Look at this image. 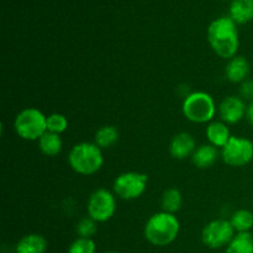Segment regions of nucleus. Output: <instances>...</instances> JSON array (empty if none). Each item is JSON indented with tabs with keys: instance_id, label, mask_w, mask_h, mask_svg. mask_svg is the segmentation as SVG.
<instances>
[{
	"instance_id": "nucleus-13",
	"label": "nucleus",
	"mask_w": 253,
	"mask_h": 253,
	"mask_svg": "<svg viewBox=\"0 0 253 253\" xmlns=\"http://www.w3.org/2000/svg\"><path fill=\"white\" fill-rule=\"evenodd\" d=\"M48 247L46 237L40 234H29L17 241L15 253H44Z\"/></svg>"
},
{
	"instance_id": "nucleus-17",
	"label": "nucleus",
	"mask_w": 253,
	"mask_h": 253,
	"mask_svg": "<svg viewBox=\"0 0 253 253\" xmlns=\"http://www.w3.org/2000/svg\"><path fill=\"white\" fill-rule=\"evenodd\" d=\"M183 204V195L180 190L177 188H169L165 190L161 198V208L162 211L169 212V214H175L178 210H180Z\"/></svg>"
},
{
	"instance_id": "nucleus-18",
	"label": "nucleus",
	"mask_w": 253,
	"mask_h": 253,
	"mask_svg": "<svg viewBox=\"0 0 253 253\" xmlns=\"http://www.w3.org/2000/svg\"><path fill=\"white\" fill-rule=\"evenodd\" d=\"M62 146H63V142L59 135L49 132V131H47L39 140L40 151L48 157H54L58 155L62 151Z\"/></svg>"
},
{
	"instance_id": "nucleus-2",
	"label": "nucleus",
	"mask_w": 253,
	"mask_h": 253,
	"mask_svg": "<svg viewBox=\"0 0 253 253\" xmlns=\"http://www.w3.org/2000/svg\"><path fill=\"white\" fill-rule=\"evenodd\" d=\"M179 231L178 217L165 211L152 215L145 225V237L153 246H168L177 240Z\"/></svg>"
},
{
	"instance_id": "nucleus-5",
	"label": "nucleus",
	"mask_w": 253,
	"mask_h": 253,
	"mask_svg": "<svg viewBox=\"0 0 253 253\" xmlns=\"http://www.w3.org/2000/svg\"><path fill=\"white\" fill-rule=\"evenodd\" d=\"M17 136L26 141H39L47 132V116L36 108L20 111L14 121Z\"/></svg>"
},
{
	"instance_id": "nucleus-9",
	"label": "nucleus",
	"mask_w": 253,
	"mask_h": 253,
	"mask_svg": "<svg viewBox=\"0 0 253 253\" xmlns=\"http://www.w3.org/2000/svg\"><path fill=\"white\" fill-rule=\"evenodd\" d=\"M116 211V199L108 189H96L89 197L88 216L96 222H106L114 216Z\"/></svg>"
},
{
	"instance_id": "nucleus-27",
	"label": "nucleus",
	"mask_w": 253,
	"mask_h": 253,
	"mask_svg": "<svg viewBox=\"0 0 253 253\" xmlns=\"http://www.w3.org/2000/svg\"><path fill=\"white\" fill-rule=\"evenodd\" d=\"M105 253H119V252H115V251H108V252H105Z\"/></svg>"
},
{
	"instance_id": "nucleus-23",
	"label": "nucleus",
	"mask_w": 253,
	"mask_h": 253,
	"mask_svg": "<svg viewBox=\"0 0 253 253\" xmlns=\"http://www.w3.org/2000/svg\"><path fill=\"white\" fill-rule=\"evenodd\" d=\"M76 231L78 237L91 239V237L98 232V222H96L95 220L91 219L90 216L83 217V219L77 224Z\"/></svg>"
},
{
	"instance_id": "nucleus-3",
	"label": "nucleus",
	"mask_w": 253,
	"mask_h": 253,
	"mask_svg": "<svg viewBox=\"0 0 253 253\" xmlns=\"http://www.w3.org/2000/svg\"><path fill=\"white\" fill-rule=\"evenodd\" d=\"M69 167L81 175H93L104 165L103 150L96 143L81 142L72 147L68 155Z\"/></svg>"
},
{
	"instance_id": "nucleus-19",
	"label": "nucleus",
	"mask_w": 253,
	"mask_h": 253,
	"mask_svg": "<svg viewBox=\"0 0 253 253\" xmlns=\"http://www.w3.org/2000/svg\"><path fill=\"white\" fill-rule=\"evenodd\" d=\"M226 253H253V234L239 232L227 245Z\"/></svg>"
},
{
	"instance_id": "nucleus-8",
	"label": "nucleus",
	"mask_w": 253,
	"mask_h": 253,
	"mask_svg": "<svg viewBox=\"0 0 253 253\" xmlns=\"http://www.w3.org/2000/svg\"><path fill=\"white\" fill-rule=\"evenodd\" d=\"M235 229L230 220L217 219L212 220L204 226L202 231V241L209 249H221L227 246L234 239Z\"/></svg>"
},
{
	"instance_id": "nucleus-16",
	"label": "nucleus",
	"mask_w": 253,
	"mask_h": 253,
	"mask_svg": "<svg viewBox=\"0 0 253 253\" xmlns=\"http://www.w3.org/2000/svg\"><path fill=\"white\" fill-rule=\"evenodd\" d=\"M230 17L237 25H244L253 20V0H232Z\"/></svg>"
},
{
	"instance_id": "nucleus-26",
	"label": "nucleus",
	"mask_w": 253,
	"mask_h": 253,
	"mask_svg": "<svg viewBox=\"0 0 253 253\" xmlns=\"http://www.w3.org/2000/svg\"><path fill=\"white\" fill-rule=\"evenodd\" d=\"M246 119L251 125H253V100L250 101L246 110Z\"/></svg>"
},
{
	"instance_id": "nucleus-1",
	"label": "nucleus",
	"mask_w": 253,
	"mask_h": 253,
	"mask_svg": "<svg viewBox=\"0 0 253 253\" xmlns=\"http://www.w3.org/2000/svg\"><path fill=\"white\" fill-rule=\"evenodd\" d=\"M208 42L212 51L224 59H231L237 56L240 37L237 24L230 16H221L210 22L207 31Z\"/></svg>"
},
{
	"instance_id": "nucleus-12",
	"label": "nucleus",
	"mask_w": 253,
	"mask_h": 253,
	"mask_svg": "<svg viewBox=\"0 0 253 253\" xmlns=\"http://www.w3.org/2000/svg\"><path fill=\"white\" fill-rule=\"evenodd\" d=\"M225 76L231 83H244L250 76V63L244 56H235L227 62Z\"/></svg>"
},
{
	"instance_id": "nucleus-14",
	"label": "nucleus",
	"mask_w": 253,
	"mask_h": 253,
	"mask_svg": "<svg viewBox=\"0 0 253 253\" xmlns=\"http://www.w3.org/2000/svg\"><path fill=\"white\" fill-rule=\"evenodd\" d=\"M207 137L210 145L215 146L216 148H222L230 138L232 137L230 133L227 124L224 121H211L207 127Z\"/></svg>"
},
{
	"instance_id": "nucleus-10",
	"label": "nucleus",
	"mask_w": 253,
	"mask_h": 253,
	"mask_svg": "<svg viewBox=\"0 0 253 253\" xmlns=\"http://www.w3.org/2000/svg\"><path fill=\"white\" fill-rule=\"evenodd\" d=\"M247 105L241 96L231 95L225 98L219 105V115L221 121L225 124L240 123L244 118H246Z\"/></svg>"
},
{
	"instance_id": "nucleus-24",
	"label": "nucleus",
	"mask_w": 253,
	"mask_h": 253,
	"mask_svg": "<svg viewBox=\"0 0 253 253\" xmlns=\"http://www.w3.org/2000/svg\"><path fill=\"white\" fill-rule=\"evenodd\" d=\"M96 245L93 239H84L78 237L71 244L68 253H95Z\"/></svg>"
},
{
	"instance_id": "nucleus-22",
	"label": "nucleus",
	"mask_w": 253,
	"mask_h": 253,
	"mask_svg": "<svg viewBox=\"0 0 253 253\" xmlns=\"http://www.w3.org/2000/svg\"><path fill=\"white\" fill-rule=\"evenodd\" d=\"M68 128V119L59 113H53L47 116V131L61 135Z\"/></svg>"
},
{
	"instance_id": "nucleus-21",
	"label": "nucleus",
	"mask_w": 253,
	"mask_h": 253,
	"mask_svg": "<svg viewBox=\"0 0 253 253\" xmlns=\"http://www.w3.org/2000/svg\"><path fill=\"white\" fill-rule=\"evenodd\" d=\"M119 140V131L115 126L106 125L99 128L95 133V142L101 150L111 147Z\"/></svg>"
},
{
	"instance_id": "nucleus-20",
	"label": "nucleus",
	"mask_w": 253,
	"mask_h": 253,
	"mask_svg": "<svg viewBox=\"0 0 253 253\" xmlns=\"http://www.w3.org/2000/svg\"><path fill=\"white\" fill-rule=\"evenodd\" d=\"M232 227L235 231L239 232H250L253 230V212L247 209H240L232 214L230 219Z\"/></svg>"
},
{
	"instance_id": "nucleus-11",
	"label": "nucleus",
	"mask_w": 253,
	"mask_h": 253,
	"mask_svg": "<svg viewBox=\"0 0 253 253\" xmlns=\"http://www.w3.org/2000/svg\"><path fill=\"white\" fill-rule=\"evenodd\" d=\"M195 150H197V142L190 133H177L170 140L169 153L175 160H185L188 157H192Z\"/></svg>"
},
{
	"instance_id": "nucleus-4",
	"label": "nucleus",
	"mask_w": 253,
	"mask_h": 253,
	"mask_svg": "<svg viewBox=\"0 0 253 253\" xmlns=\"http://www.w3.org/2000/svg\"><path fill=\"white\" fill-rule=\"evenodd\" d=\"M183 114L189 121L195 124L211 123L216 115V104L210 94L194 91L185 96L182 106Z\"/></svg>"
},
{
	"instance_id": "nucleus-7",
	"label": "nucleus",
	"mask_w": 253,
	"mask_h": 253,
	"mask_svg": "<svg viewBox=\"0 0 253 253\" xmlns=\"http://www.w3.org/2000/svg\"><path fill=\"white\" fill-rule=\"evenodd\" d=\"M221 158L231 167H244L253 160V142L249 138L232 136L221 148Z\"/></svg>"
},
{
	"instance_id": "nucleus-25",
	"label": "nucleus",
	"mask_w": 253,
	"mask_h": 253,
	"mask_svg": "<svg viewBox=\"0 0 253 253\" xmlns=\"http://www.w3.org/2000/svg\"><path fill=\"white\" fill-rule=\"evenodd\" d=\"M240 96L244 100H253V79H246L240 86Z\"/></svg>"
},
{
	"instance_id": "nucleus-6",
	"label": "nucleus",
	"mask_w": 253,
	"mask_h": 253,
	"mask_svg": "<svg viewBox=\"0 0 253 253\" xmlns=\"http://www.w3.org/2000/svg\"><path fill=\"white\" fill-rule=\"evenodd\" d=\"M148 175L140 172H126L114 180V193L120 199L135 200L146 192Z\"/></svg>"
},
{
	"instance_id": "nucleus-15",
	"label": "nucleus",
	"mask_w": 253,
	"mask_h": 253,
	"mask_svg": "<svg viewBox=\"0 0 253 253\" xmlns=\"http://www.w3.org/2000/svg\"><path fill=\"white\" fill-rule=\"evenodd\" d=\"M219 158V150L215 146L210 145H202L194 151L192 156V162L195 167L200 169H207L215 165V162Z\"/></svg>"
}]
</instances>
